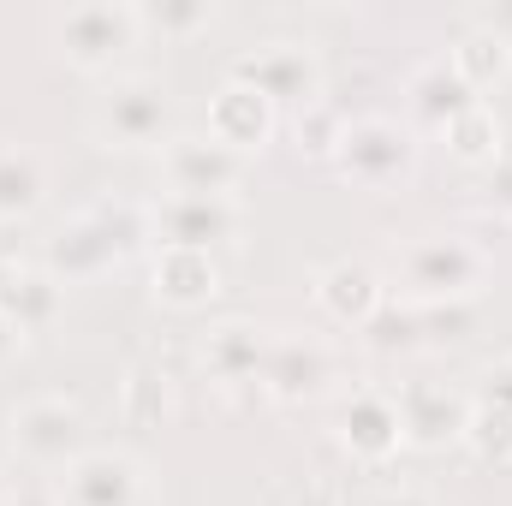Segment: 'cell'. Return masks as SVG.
Instances as JSON below:
<instances>
[{
	"label": "cell",
	"instance_id": "cell-9",
	"mask_svg": "<svg viewBox=\"0 0 512 506\" xmlns=\"http://www.w3.org/2000/svg\"><path fill=\"white\" fill-rule=\"evenodd\" d=\"M334 435L340 447L358 459V465H387L399 459L405 447V429H399V405H393V387H376V381H358L352 393H340L334 405Z\"/></svg>",
	"mask_w": 512,
	"mask_h": 506
},
{
	"label": "cell",
	"instance_id": "cell-22",
	"mask_svg": "<svg viewBox=\"0 0 512 506\" xmlns=\"http://www.w3.org/2000/svg\"><path fill=\"white\" fill-rule=\"evenodd\" d=\"M120 417L131 429H155L173 417V376L161 364H131L120 376Z\"/></svg>",
	"mask_w": 512,
	"mask_h": 506
},
{
	"label": "cell",
	"instance_id": "cell-34",
	"mask_svg": "<svg viewBox=\"0 0 512 506\" xmlns=\"http://www.w3.org/2000/svg\"><path fill=\"white\" fill-rule=\"evenodd\" d=\"M376 506H435L429 495H417V489H399V495H382Z\"/></svg>",
	"mask_w": 512,
	"mask_h": 506
},
{
	"label": "cell",
	"instance_id": "cell-10",
	"mask_svg": "<svg viewBox=\"0 0 512 506\" xmlns=\"http://www.w3.org/2000/svg\"><path fill=\"white\" fill-rule=\"evenodd\" d=\"M268 328H256L245 316H227V322H215L209 334H203V370L209 381L227 393V399H268L262 393V364H268Z\"/></svg>",
	"mask_w": 512,
	"mask_h": 506
},
{
	"label": "cell",
	"instance_id": "cell-7",
	"mask_svg": "<svg viewBox=\"0 0 512 506\" xmlns=\"http://www.w3.org/2000/svg\"><path fill=\"white\" fill-rule=\"evenodd\" d=\"M245 233V203L239 197H149V245L155 251H215Z\"/></svg>",
	"mask_w": 512,
	"mask_h": 506
},
{
	"label": "cell",
	"instance_id": "cell-20",
	"mask_svg": "<svg viewBox=\"0 0 512 506\" xmlns=\"http://www.w3.org/2000/svg\"><path fill=\"white\" fill-rule=\"evenodd\" d=\"M48 197V167L24 143H0V227H18Z\"/></svg>",
	"mask_w": 512,
	"mask_h": 506
},
{
	"label": "cell",
	"instance_id": "cell-25",
	"mask_svg": "<svg viewBox=\"0 0 512 506\" xmlns=\"http://www.w3.org/2000/svg\"><path fill=\"white\" fill-rule=\"evenodd\" d=\"M131 12H137V30L161 36V42H185V36H203L215 24L209 0H137Z\"/></svg>",
	"mask_w": 512,
	"mask_h": 506
},
{
	"label": "cell",
	"instance_id": "cell-1",
	"mask_svg": "<svg viewBox=\"0 0 512 506\" xmlns=\"http://www.w3.org/2000/svg\"><path fill=\"white\" fill-rule=\"evenodd\" d=\"M483 280H489V251L471 233L435 227L393 245V286L405 292V304H459L477 298Z\"/></svg>",
	"mask_w": 512,
	"mask_h": 506
},
{
	"label": "cell",
	"instance_id": "cell-21",
	"mask_svg": "<svg viewBox=\"0 0 512 506\" xmlns=\"http://www.w3.org/2000/svg\"><path fill=\"white\" fill-rule=\"evenodd\" d=\"M447 60H453V72L483 96L489 84H501V78L512 72V36L489 30V24H471V30L453 42V54H447Z\"/></svg>",
	"mask_w": 512,
	"mask_h": 506
},
{
	"label": "cell",
	"instance_id": "cell-15",
	"mask_svg": "<svg viewBox=\"0 0 512 506\" xmlns=\"http://www.w3.org/2000/svg\"><path fill=\"white\" fill-rule=\"evenodd\" d=\"M274 126H280V108H274L268 96H256L251 84H239V78H227V84L209 96V137H215L221 149L245 155V161L268 149Z\"/></svg>",
	"mask_w": 512,
	"mask_h": 506
},
{
	"label": "cell",
	"instance_id": "cell-6",
	"mask_svg": "<svg viewBox=\"0 0 512 506\" xmlns=\"http://www.w3.org/2000/svg\"><path fill=\"white\" fill-rule=\"evenodd\" d=\"M245 155L221 149L209 131H173L161 149H155V173H161V191L173 197H239L245 185Z\"/></svg>",
	"mask_w": 512,
	"mask_h": 506
},
{
	"label": "cell",
	"instance_id": "cell-16",
	"mask_svg": "<svg viewBox=\"0 0 512 506\" xmlns=\"http://www.w3.org/2000/svg\"><path fill=\"white\" fill-rule=\"evenodd\" d=\"M60 310H66V286H60L42 262H30V256L0 262V316H6L24 340L42 334V328H54Z\"/></svg>",
	"mask_w": 512,
	"mask_h": 506
},
{
	"label": "cell",
	"instance_id": "cell-3",
	"mask_svg": "<svg viewBox=\"0 0 512 506\" xmlns=\"http://www.w3.org/2000/svg\"><path fill=\"white\" fill-rule=\"evenodd\" d=\"M334 173L358 191H405L411 173H417V131L405 120H387V114H364V120H346L340 143H334Z\"/></svg>",
	"mask_w": 512,
	"mask_h": 506
},
{
	"label": "cell",
	"instance_id": "cell-2",
	"mask_svg": "<svg viewBox=\"0 0 512 506\" xmlns=\"http://www.w3.org/2000/svg\"><path fill=\"white\" fill-rule=\"evenodd\" d=\"M6 441H12V453H18L30 471L66 477V471L90 453V417H84V405L66 399V393H36V399H24V405L6 417Z\"/></svg>",
	"mask_w": 512,
	"mask_h": 506
},
{
	"label": "cell",
	"instance_id": "cell-31",
	"mask_svg": "<svg viewBox=\"0 0 512 506\" xmlns=\"http://www.w3.org/2000/svg\"><path fill=\"white\" fill-rule=\"evenodd\" d=\"M489 203L512 215V155H501V161L489 167Z\"/></svg>",
	"mask_w": 512,
	"mask_h": 506
},
{
	"label": "cell",
	"instance_id": "cell-14",
	"mask_svg": "<svg viewBox=\"0 0 512 506\" xmlns=\"http://www.w3.org/2000/svg\"><path fill=\"white\" fill-rule=\"evenodd\" d=\"M54 489L60 506H143V465L114 447H90Z\"/></svg>",
	"mask_w": 512,
	"mask_h": 506
},
{
	"label": "cell",
	"instance_id": "cell-18",
	"mask_svg": "<svg viewBox=\"0 0 512 506\" xmlns=\"http://www.w3.org/2000/svg\"><path fill=\"white\" fill-rule=\"evenodd\" d=\"M149 292L167 310H203L221 292V262H215V251H173L167 245L149 262Z\"/></svg>",
	"mask_w": 512,
	"mask_h": 506
},
{
	"label": "cell",
	"instance_id": "cell-35",
	"mask_svg": "<svg viewBox=\"0 0 512 506\" xmlns=\"http://www.w3.org/2000/svg\"><path fill=\"white\" fill-rule=\"evenodd\" d=\"M0 501H6V477H0Z\"/></svg>",
	"mask_w": 512,
	"mask_h": 506
},
{
	"label": "cell",
	"instance_id": "cell-33",
	"mask_svg": "<svg viewBox=\"0 0 512 506\" xmlns=\"http://www.w3.org/2000/svg\"><path fill=\"white\" fill-rule=\"evenodd\" d=\"M18 346H24V334H18V328H12V322L0 316V364H6V358H12Z\"/></svg>",
	"mask_w": 512,
	"mask_h": 506
},
{
	"label": "cell",
	"instance_id": "cell-23",
	"mask_svg": "<svg viewBox=\"0 0 512 506\" xmlns=\"http://www.w3.org/2000/svg\"><path fill=\"white\" fill-rule=\"evenodd\" d=\"M441 137H447V149H453L459 161H471V167H495V161L507 155V126H501V114H495L489 102H471Z\"/></svg>",
	"mask_w": 512,
	"mask_h": 506
},
{
	"label": "cell",
	"instance_id": "cell-12",
	"mask_svg": "<svg viewBox=\"0 0 512 506\" xmlns=\"http://www.w3.org/2000/svg\"><path fill=\"white\" fill-rule=\"evenodd\" d=\"M60 286H84V280H102V274H114L126 251H120V239L90 215V209H78L72 221H60L54 233H48V245L36 256Z\"/></svg>",
	"mask_w": 512,
	"mask_h": 506
},
{
	"label": "cell",
	"instance_id": "cell-27",
	"mask_svg": "<svg viewBox=\"0 0 512 506\" xmlns=\"http://www.w3.org/2000/svg\"><path fill=\"white\" fill-rule=\"evenodd\" d=\"M423 316V346H453V340H471L477 328V298H459V304H417Z\"/></svg>",
	"mask_w": 512,
	"mask_h": 506
},
{
	"label": "cell",
	"instance_id": "cell-19",
	"mask_svg": "<svg viewBox=\"0 0 512 506\" xmlns=\"http://www.w3.org/2000/svg\"><path fill=\"white\" fill-rule=\"evenodd\" d=\"M471 102H483L459 72H453V60H429V66H417L411 72V84H405V126L411 131H447Z\"/></svg>",
	"mask_w": 512,
	"mask_h": 506
},
{
	"label": "cell",
	"instance_id": "cell-13",
	"mask_svg": "<svg viewBox=\"0 0 512 506\" xmlns=\"http://www.w3.org/2000/svg\"><path fill=\"white\" fill-rule=\"evenodd\" d=\"M393 405H399L405 447H447L465 435V417H471V399L447 381H399Z\"/></svg>",
	"mask_w": 512,
	"mask_h": 506
},
{
	"label": "cell",
	"instance_id": "cell-24",
	"mask_svg": "<svg viewBox=\"0 0 512 506\" xmlns=\"http://www.w3.org/2000/svg\"><path fill=\"white\" fill-rule=\"evenodd\" d=\"M358 340H364L376 358H405V352H423V316H417V304L387 298L382 310L358 328Z\"/></svg>",
	"mask_w": 512,
	"mask_h": 506
},
{
	"label": "cell",
	"instance_id": "cell-29",
	"mask_svg": "<svg viewBox=\"0 0 512 506\" xmlns=\"http://www.w3.org/2000/svg\"><path fill=\"white\" fill-rule=\"evenodd\" d=\"M477 405H495V411H512V358H495L483 370V387H477Z\"/></svg>",
	"mask_w": 512,
	"mask_h": 506
},
{
	"label": "cell",
	"instance_id": "cell-17",
	"mask_svg": "<svg viewBox=\"0 0 512 506\" xmlns=\"http://www.w3.org/2000/svg\"><path fill=\"white\" fill-rule=\"evenodd\" d=\"M382 304H387V280L370 268V262L340 256V262H328V268L316 274V310H322L328 322L352 328V334H358Z\"/></svg>",
	"mask_w": 512,
	"mask_h": 506
},
{
	"label": "cell",
	"instance_id": "cell-28",
	"mask_svg": "<svg viewBox=\"0 0 512 506\" xmlns=\"http://www.w3.org/2000/svg\"><path fill=\"white\" fill-rule=\"evenodd\" d=\"M292 131H298V149H310V155H334V143H340L346 120H340V108L322 96L316 108H304V114L292 120Z\"/></svg>",
	"mask_w": 512,
	"mask_h": 506
},
{
	"label": "cell",
	"instance_id": "cell-5",
	"mask_svg": "<svg viewBox=\"0 0 512 506\" xmlns=\"http://www.w3.org/2000/svg\"><path fill=\"white\" fill-rule=\"evenodd\" d=\"M90 137L102 149H161L173 137V102L155 78H108L96 108H90Z\"/></svg>",
	"mask_w": 512,
	"mask_h": 506
},
{
	"label": "cell",
	"instance_id": "cell-30",
	"mask_svg": "<svg viewBox=\"0 0 512 506\" xmlns=\"http://www.w3.org/2000/svg\"><path fill=\"white\" fill-rule=\"evenodd\" d=\"M280 506H346V495H340V483H328V477H304Z\"/></svg>",
	"mask_w": 512,
	"mask_h": 506
},
{
	"label": "cell",
	"instance_id": "cell-26",
	"mask_svg": "<svg viewBox=\"0 0 512 506\" xmlns=\"http://www.w3.org/2000/svg\"><path fill=\"white\" fill-rule=\"evenodd\" d=\"M483 465H512V411L495 405H477L471 399V417H465V435H459Z\"/></svg>",
	"mask_w": 512,
	"mask_h": 506
},
{
	"label": "cell",
	"instance_id": "cell-4",
	"mask_svg": "<svg viewBox=\"0 0 512 506\" xmlns=\"http://www.w3.org/2000/svg\"><path fill=\"white\" fill-rule=\"evenodd\" d=\"M137 12L126 0H78V6H54L48 12V42L66 66L78 72H114V60L137 48Z\"/></svg>",
	"mask_w": 512,
	"mask_h": 506
},
{
	"label": "cell",
	"instance_id": "cell-11",
	"mask_svg": "<svg viewBox=\"0 0 512 506\" xmlns=\"http://www.w3.org/2000/svg\"><path fill=\"white\" fill-rule=\"evenodd\" d=\"M262 393L274 405H304L334 393V352L316 334H274L268 364H262Z\"/></svg>",
	"mask_w": 512,
	"mask_h": 506
},
{
	"label": "cell",
	"instance_id": "cell-32",
	"mask_svg": "<svg viewBox=\"0 0 512 506\" xmlns=\"http://www.w3.org/2000/svg\"><path fill=\"white\" fill-rule=\"evenodd\" d=\"M6 506H60V489H6Z\"/></svg>",
	"mask_w": 512,
	"mask_h": 506
},
{
	"label": "cell",
	"instance_id": "cell-8",
	"mask_svg": "<svg viewBox=\"0 0 512 506\" xmlns=\"http://www.w3.org/2000/svg\"><path fill=\"white\" fill-rule=\"evenodd\" d=\"M227 78L251 84L256 96H268L280 114H286V108L304 114V108L322 102V60H316V48H304V42H262L256 54H239V60H233Z\"/></svg>",
	"mask_w": 512,
	"mask_h": 506
}]
</instances>
